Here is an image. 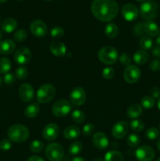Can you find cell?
Returning <instances> with one entry per match:
<instances>
[{"label": "cell", "instance_id": "cell-37", "mask_svg": "<svg viewBox=\"0 0 160 161\" xmlns=\"http://www.w3.org/2000/svg\"><path fill=\"white\" fill-rule=\"evenodd\" d=\"M145 136L149 140H155L159 136V130L156 127H150L145 132Z\"/></svg>", "mask_w": 160, "mask_h": 161}, {"label": "cell", "instance_id": "cell-32", "mask_svg": "<svg viewBox=\"0 0 160 161\" xmlns=\"http://www.w3.org/2000/svg\"><path fill=\"white\" fill-rule=\"evenodd\" d=\"M130 127L133 131L141 132L144 129V123L141 119H134L130 122Z\"/></svg>", "mask_w": 160, "mask_h": 161}, {"label": "cell", "instance_id": "cell-43", "mask_svg": "<svg viewBox=\"0 0 160 161\" xmlns=\"http://www.w3.org/2000/svg\"><path fill=\"white\" fill-rule=\"evenodd\" d=\"M119 61H120L121 64L122 65L125 66H129L130 65V63H131V58H130V55L127 53H123L120 55L119 57Z\"/></svg>", "mask_w": 160, "mask_h": 161}, {"label": "cell", "instance_id": "cell-14", "mask_svg": "<svg viewBox=\"0 0 160 161\" xmlns=\"http://www.w3.org/2000/svg\"><path fill=\"white\" fill-rule=\"evenodd\" d=\"M129 125L125 121H119L113 126L111 135L116 139H122L128 132Z\"/></svg>", "mask_w": 160, "mask_h": 161}, {"label": "cell", "instance_id": "cell-12", "mask_svg": "<svg viewBox=\"0 0 160 161\" xmlns=\"http://www.w3.org/2000/svg\"><path fill=\"white\" fill-rule=\"evenodd\" d=\"M19 96L25 103L31 102L35 97V90L30 83H24L19 89Z\"/></svg>", "mask_w": 160, "mask_h": 161}, {"label": "cell", "instance_id": "cell-26", "mask_svg": "<svg viewBox=\"0 0 160 161\" xmlns=\"http://www.w3.org/2000/svg\"><path fill=\"white\" fill-rule=\"evenodd\" d=\"M39 110H40V107L38 103H32L31 105H28L24 109V115L26 117L30 118H34L39 114Z\"/></svg>", "mask_w": 160, "mask_h": 161}, {"label": "cell", "instance_id": "cell-15", "mask_svg": "<svg viewBox=\"0 0 160 161\" xmlns=\"http://www.w3.org/2000/svg\"><path fill=\"white\" fill-rule=\"evenodd\" d=\"M60 129L56 124H50L44 127L42 130V137L46 141L52 142L56 139L59 135Z\"/></svg>", "mask_w": 160, "mask_h": 161}, {"label": "cell", "instance_id": "cell-41", "mask_svg": "<svg viewBox=\"0 0 160 161\" xmlns=\"http://www.w3.org/2000/svg\"><path fill=\"white\" fill-rule=\"evenodd\" d=\"M11 147H12V143L8 138H3L0 141V149L2 151H9Z\"/></svg>", "mask_w": 160, "mask_h": 161}, {"label": "cell", "instance_id": "cell-59", "mask_svg": "<svg viewBox=\"0 0 160 161\" xmlns=\"http://www.w3.org/2000/svg\"><path fill=\"white\" fill-rule=\"evenodd\" d=\"M156 161H160V157H158V158L156 160Z\"/></svg>", "mask_w": 160, "mask_h": 161}, {"label": "cell", "instance_id": "cell-53", "mask_svg": "<svg viewBox=\"0 0 160 161\" xmlns=\"http://www.w3.org/2000/svg\"><path fill=\"white\" fill-rule=\"evenodd\" d=\"M157 105H158V108H159V110H160V97H159V98H158V102H157Z\"/></svg>", "mask_w": 160, "mask_h": 161}, {"label": "cell", "instance_id": "cell-18", "mask_svg": "<svg viewBox=\"0 0 160 161\" xmlns=\"http://www.w3.org/2000/svg\"><path fill=\"white\" fill-rule=\"evenodd\" d=\"M51 53L56 57H64L66 54V47L63 42L59 41H53L50 46Z\"/></svg>", "mask_w": 160, "mask_h": 161}, {"label": "cell", "instance_id": "cell-22", "mask_svg": "<svg viewBox=\"0 0 160 161\" xmlns=\"http://www.w3.org/2000/svg\"><path fill=\"white\" fill-rule=\"evenodd\" d=\"M17 28V22L15 19L9 18L5 19L2 23V30L6 33H11L15 31Z\"/></svg>", "mask_w": 160, "mask_h": 161}, {"label": "cell", "instance_id": "cell-30", "mask_svg": "<svg viewBox=\"0 0 160 161\" xmlns=\"http://www.w3.org/2000/svg\"><path fill=\"white\" fill-rule=\"evenodd\" d=\"M152 45H153V41L149 36H144L140 39V47L142 48V50H150L152 49Z\"/></svg>", "mask_w": 160, "mask_h": 161}, {"label": "cell", "instance_id": "cell-45", "mask_svg": "<svg viewBox=\"0 0 160 161\" xmlns=\"http://www.w3.org/2000/svg\"><path fill=\"white\" fill-rule=\"evenodd\" d=\"M16 80V76L13 73H8L5 74L4 77H3V82H4L5 84L6 85H12L13 83H14Z\"/></svg>", "mask_w": 160, "mask_h": 161}, {"label": "cell", "instance_id": "cell-55", "mask_svg": "<svg viewBox=\"0 0 160 161\" xmlns=\"http://www.w3.org/2000/svg\"><path fill=\"white\" fill-rule=\"evenodd\" d=\"M8 0H0V3H4L6 2H7Z\"/></svg>", "mask_w": 160, "mask_h": 161}, {"label": "cell", "instance_id": "cell-49", "mask_svg": "<svg viewBox=\"0 0 160 161\" xmlns=\"http://www.w3.org/2000/svg\"><path fill=\"white\" fill-rule=\"evenodd\" d=\"M27 161H45L41 157L39 156H32V157H29Z\"/></svg>", "mask_w": 160, "mask_h": 161}, {"label": "cell", "instance_id": "cell-62", "mask_svg": "<svg viewBox=\"0 0 160 161\" xmlns=\"http://www.w3.org/2000/svg\"><path fill=\"white\" fill-rule=\"evenodd\" d=\"M159 131H160V123H159Z\"/></svg>", "mask_w": 160, "mask_h": 161}, {"label": "cell", "instance_id": "cell-34", "mask_svg": "<svg viewBox=\"0 0 160 161\" xmlns=\"http://www.w3.org/2000/svg\"><path fill=\"white\" fill-rule=\"evenodd\" d=\"M141 106H143V108L149 109V108H152L154 107V105H155V100L151 96H144V97L141 98Z\"/></svg>", "mask_w": 160, "mask_h": 161}, {"label": "cell", "instance_id": "cell-61", "mask_svg": "<svg viewBox=\"0 0 160 161\" xmlns=\"http://www.w3.org/2000/svg\"><path fill=\"white\" fill-rule=\"evenodd\" d=\"M45 1H51V0H45Z\"/></svg>", "mask_w": 160, "mask_h": 161}, {"label": "cell", "instance_id": "cell-54", "mask_svg": "<svg viewBox=\"0 0 160 161\" xmlns=\"http://www.w3.org/2000/svg\"><path fill=\"white\" fill-rule=\"evenodd\" d=\"M93 161H104L101 158H96Z\"/></svg>", "mask_w": 160, "mask_h": 161}, {"label": "cell", "instance_id": "cell-35", "mask_svg": "<svg viewBox=\"0 0 160 161\" xmlns=\"http://www.w3.org/2000/svg\"><path fill=\"white\" fill-rule=\"evenodd\" d=\"M30 150L32 153H40L42 152V150L44 148V143L42 142L39 141V140H35V141L31 142V143L30 144Z\"/></svg>", "mask_w": 160, "mask_h": 161}, {"label": "cell", "instance_id": "cell-36", "mask_svg": "<svg viewBox=\"0 0 160 161\" xmlns=\"http://www.w3.org/2000/svg\"><path fill=\"white\" fill-rule=\"evenodd\" d=\"M27 37H28V32L26 30L24 29H19L14 33L13 39L16 42H22L24 40H26Z\"/></svg>", "mask_w": 160, "mask_h": 161}, {"label": "cell", "instance_id": "cell-58", "mask_svg": "<svg viewBox=\"0 0 160 161\" xmlns=\"http://www.w3.org/2000/svg\"><path fill=\"white\" fill-rule=\"evenodd\" d=\"M1 84H2V78L1 76H0V86H1Z\"/></svg>", "mask_w": 160, "mask_h": 161}, {"label": "cell", "instance_id": "cell-38", "mask_svg": "<svg viewBox=\"0 0 160 161\" xmlns=\"http://www.w3.org/2000/svg\"><path fill=\"white\" fill-rule=\"evenodd\" d=\"M133 34L135 36H137V37H143L145 33L144 31V24L139 22V23L136 24L133 27Z\"/></svg>", "mask_w": 160, "mask_h": 161}, {"label": "cell", "instance_id": "cell-50", "mask_svg": "<svg viewBox=\"0 0 160 161\" xmlns=\"http://www.w3.org/2000/svg\"><path fill=\"white\" fill-rule=\"evenodd\" d=\"M72 161H86V160L81 157H74V158L72 160Z\"/></svg>", "mask_w": 160, "mask_h": 161}, {"label": "cell", "instance_id": "cell-33", "mask_svg": "<svg viewBox=\"0 0 160 161\" xmlns=\"http://www.w3.org/2000/svg\"><path fill=\"white\" fill-rule=\"evenodd\" d=\"M141 143V138L136 134H131L127 138V145L131 148H136Z\"/></svg>", "mask_w": 160, "mask_h": 161}, {"label": "cell", "instance_id": "cell-39", "mask_svg": "<svg viewBox=\"0 0 160 161\" xmlns=\"http://www.w3.org/2000/svg\"><path fill=\"white\" fill-rule=\"evenodd\" d=\"M15 75L16 77H17V79H19V80H25L28 75V70L27 69L26 67H24V66H20V67L17 68V69H16Z\"/></svg>", "mask_w": 160, "mask_h": 161}, {"label": "cell", "instance_id": "cell-17", "mask_svg": "<svg viewBox=\"0 0 160 161\" xmlns=\"http://www.w3.org/2000/svg\"><path fill=\"white\" fill-rule=\"evenodd\" d=\"M138 9L133 4H125L122 6V15L127 21H133L138 17Z\"/></svg>", "mask_w": 160, "mask_h": 161}, {"label": "cell", "instance_id": "cell-1", "mask_svg": "<svg viewBox=\"0 0 160 161\" xmlns=\"http://www.w3.org/2000/svg\"><path fill=\"white\" fill-rule=\"evenodd\" d=\"M91 11L97 20L111 21L119 13V5L115 0H94L91 4Z\"/></svg>", "mask_w": 160, "mask_h": 161}, {"label": "cell", "instance_id": "cell-56", "mask_svg": "<svg viewBox=\"0 0 160 161\" xmlns=\"http://www.w3.org/2000/svg\"><path fill=\"white\" fill-rule=\"evenodd\" d=\"M2 37H3V32H2V31H0V39H2Z\"/></svg>", "mask_w": 160, "mask_h": 161}, {"label": "cell", "instance_id": "cell-2", "mask_svg": "<svg viewBox=\"0 0 160 161\" xmlns=\"http://www.w3.org/2000/svg\"><path fill=\"white\" fill-rule=\"evenodd\" d=\"M8 137L14 142H24L29 138V130L24 125L20 124H13L8 130Z\"/></svg>", "mask_w": 160, "mask_h": 161}, {"label": "cell", "instance_id": "cell-5", "mask_svg": "<svg viewBox=\"0 0 160 161\" xmlns=\"http://www.w3.org/2000/svg\"><path fill=\"white\" fill-rule=\"evenodd\" d=\"M56 95V89L51 84H43L39 88L36 94L37 101L41 104H47L51 102Z\"/></svg>", "mask_w": 160, "mask_h": 161}, {"label": "cell", "instance_id": "cell-25", "mask_svg": "<svg viewBox=\"0 0 160 161\" xmlns=\"http://www.w3.org/2000/svg\"><path fill=\"white\" fill-rule=\"evenodd\" d=\"M104 34L109 39H114L119 35V28L115 23H108L104 28Z\"/></svg>", "mask_w": 160, "mask_h": 161}, {"label": "cell", "instance_id": "cell-16", "mask_svg": "<svg viewBox=\"0 0 160 161\" xmlns=\"http://www.w3.org/2000/svg\"><path fill=\"white\" fill-rule=\"evenodd\" d=\"M92 142L93 146L100 150H104L108 147V145H109L108 137L102 132H97L93 135Z\"/></svg>", "mask_w": 160, "mask_h": 161}, {"label": "cell", "instance_id": "cell-57", "mask_svg": "<svg viewBox=\"0 0 160 161\" xmlns=\"http://www.w3.org/2000/svg\"><path fill=\"white\" fill-rule=\"evenodd\" d=\"M136 1H138V2H144H144H146V1H147V0H136Z\"/></svg>", "mask_w": 160, "mask_h": 161}, {"label": "cell", "instance_id": "cell-46", "mask_svg": "<svg viewBox=\"0 0 160 161\" xmlns=\"http://www.w3.org/2000/svg\"><path fill=\"white\" fill-rule=\"evenodd\" d=\"M149 68L151 70L154 72H158L160 70V60L159 59H154L149 64Z\"/></svg>", "mask_w": 160, "mask_h": 161}, {"label": "cell", "instance_id": "cell-6", "mask_svg": "<svg viewBox=\"0 0 160 161\" xmlns=\"http://www.w3.org/2000/svg\"><path fill=\"white\" fill-rule=\"evenodd\" d=\"M45 153L50 161H61L64 157V150L59 143H50L45 148Z\"/></svg>", "mask_w": 160, "mask_h": 161}, {"label": "cell", "instance_id": "cell-9", "mask_svg": "<svg viewBox=\"0 0 160 161\" xmlns=\"http://www.w3.org/2000/svg\"><path fill=\"white\" fill-rule=\"evenodd\" d=\"M141 72L136 65H129L125 69L123 72L124 80L128 83H135L141 78Z\"/></svg>", "mask_w": 160, "mask_h": 161}, {"label": "cell", "instance_id": "cell-7", "mask_svg": "<svg viewBox=\"0 0 160 161\" xmlns=\"http://www.w3.org/2000/svg\"><path fill=\"white\" fill-rule=\"evenodd\" d=\"M72 104L65 99L56 101L52 106V113L56 117H64L72 111Z\"/></svg>", "mask_w": 160, "mask_h": 161}, {"label": "cell", "instance_id": "cell-52", "mask_svg": "<svg viewBox=\"0 0 160 161\" xmlns=\"http://www.w3.org/2000/svg\"><path fill=\"white\" fill-rule=\"evenodd\" d=\"M156 146H157V149H158V151H159V152H160V138H158V141H157Z\"/></svg>", "mask_w": 160, "mask_h": 161}, {"label": "cell", "instance_id": "cell-31", "mask_svg": "<svg viewBox=\"0 0 160 161\" xmlns=\"http://www.w3.org/2000/svg\"><path fill=\"white\" fill-rule=\"evenodd\" d=\"M85 118H86V116H85L84 113L81 110L76 109L72 112V119L75 124H82V123H83L85 120Z\"/></svg>", "mask_w": 160, "mask_h": 161}, {"label": "cell", "instance_id": "cell-47", "mask_svg": "<svg viewBox=\"0 0 160 161\" xmlns=\"http://www.w3.org/2000/svg\"><path fill=\"white\" fill-rule=\"evenodd\" d=\"M150 94L153 98H158L160 97V90L158 89L156 86H154V87L151 88L150 90Z\"/></svg>", "mask_w": 160, "mask_h": 161}, {"label": "cell", "instance_id": "cell-20", "mask_svg": "<svg viewBox=\"0 0 160 161\" xmlns=\"http://www.w3.org/2000/svg\"><path fill=\"white\" fill-rule=\"evenodd\" d=\"M144 31L147 35V36L150 37H155L159 34L160 29L156 23H155L152 20H147L144 23Z\"/></svg>", "mask_w": 160, "mask_h": 161}, {"label": "cell", "instance_id": "cell-11", "mask_svg": "<svg viewBox=\"0 0 160 161\" xmlns=\"http://www.w3.org/2000/svg\"><path fill=\"white\" fill-rule=\"evenodd\" d=\"M30 30L33 36H35V37L43 38L47 34L48 28H47L46 25L42 20H35L31 23Z\"/></svg>", "mask_w": 160, "mask_h": 161}, {"label": "cell", "instance_id": "cell-19", "mask_svg": "<svg viewBox=\"0 0 160 161\" xmlns=\"http://www.w3.org/2000/svg\"><path fill=\"white\" fill-rule=\"evenodd\" d=\"M16 44L11 39H4L0 41V53L8 55L12 53L15 50Z\"/></svg>", "mask_w": 160, "mask_h": 161}, {"label": "cell", "instance_id": "cell-60", "mask_svg": "<svg viewBox=\"0 0 160 161\" xmlns=\"http://www.w3.org/2000/svg\"><path fill=\"white\" fill-rule=\"evenodd\" d=\"M17 1H24V0H17Z\"/></svg>", "mask_w": 160, "mask_h": 161}, {"label": "cell", "instance_id": "cell-8", "mask_svg": "<svg viewBox=\"0 0 160 161\" xmlns=\"http://www.w3.org/2000/svg\"><path fill=\"white\" fill-rule=\"evenodd\" d=\"M155 156L154 149L148 146H141L135 151V157L138 161H152Z\"/></svg>", "mask_w": 160, "mask_h": 161}, {"label": "cell", "instance_id": "cell-24", "mask_svg": "<svg viewBox=\"0 0 160 161\" xmlns=\"http://www.w3.org/2000/svg\"><path fill=\"white\" fill-rule=\"evenodd\" d=\"M142 106L139 104H133L127 109V116L131 119H136L142 114Z\"/></svg>", "mask_w": 160, "mask_h": 161}, {"label": "cell", "instance_id": "cell-28", "mask_svg": "<svg viewBox=\"0 0 160 161\" xmlns=\"http://www.w3.org/2000/svg\"><path fill=\"white\" fill-rule=\"evenodd\" d=\"M12 64L7 58H0V73L6 74L11 69Z\"/></svg>", "mask_w": 160, "mask_h": 161}, {"label": "cell", "instance_id": "cell-48", "mask_svg": "<svg viewBox=\"0 0 160 161\" xmlns=\"http://www.w3.org/2000/svg\"><path fill=\"white\" fill-rule=\"evenodd\" d=\"M152 55L155 58H160V47L156 46V47H154L152 50Z\"/></svg>", "mask_w": 160, "mask_h": 161}, {"label": "cell", "instance_id": "cell-3", "mask_svg": "<svg viewBox=\"0 0 160 161\" xmlns=\"http://www.w3.org/2000/svg\"><path fill=\"white\" fill-rule=\"evenodd\" d=\"M119 58V53L115 47L108 46L102 47L98 52V58L102 63L108 65L115 64Z\"/></svg>", "mask_w": 160, "mask_h": 161}, {"label": "cell", "instance_id": "cell-13", "mask_svg": "<svg viewBox=\"0 0 160 161\" xmlns=\"http://www.w3.org/2000/svg\"><path fill=\"white\" fill-rule=\"evenodd\" d=\"M31 58V52L28 47H22L17 49L14 53V60L20 64H25L30 61Z\"/></svg>", "mask_w": 160, "mask_h": 161}, {"label": "cell", "instance_id": "cell-10", "mask_svg": "<svg viewBox=\"0 0 160 161\" xmlns=\"http://www.w3.org/2000/svg\"><path fill=\"white\" fill-rule=\"evenodd\" d=\"M86 94L84 89L81 86H76L70 94V101L72 105L75 106L83 105L86 102Z\"/></svg>", "mask_w": 160, "mask_h": 161}, {"label": "cell", "instance_id": "cell-4", "mask_svg": "<svg viewBox=\"0 0 160 161\" xmlns=\"http://www.w3.org/2000/svg\"><path fill=\"white\" fill-rule=\"evenodd\" d=\"M158 6L153 0H149L143 3L140 7L141 17L146 20H152L157 17Z\"/></svg>", "mask_w": 160, "mask_h": 161}, {"label": "cell", "instance_id": "cell-21", "mask_svg": "<svg viewBox=\"0 0 160 161\" xmlns=\"http://www.w3.org/2000/svg\"><path fill=\"white\" fill-rule=\"evenodd\" d=\"M64 137L65 139L74 140L80 136V130L78 127L74 125L68 126L64 130Z\"/></svg>", "mask_w": 160, "mask_h": 161}, {"label": "cell", "instance_id": "cell-51", "mask_svg": "<svg viewBox=\"0 0 160 161\" xmlns=\"http://www.w3.org/2000/svg\"><path fill=\"white\" fill-rule=\"evenodd\" d=\"M155 42H156V45L158 47H160V36L158 35V37L156 38V40H155Z\"/></svg>", "mask_w": 160, "mask_h": 161}, {"label": "cell", "instance_id": "cell-23", "mask_svg": "<svg viewBox=\"0 0 160 161\" xmlns=\"http://www.w3.org/2000/svg\"><path fill=\"white\" fill-rule=\"evenodd\" d=\"M149 59V54L144 50H139L133 54V61L136 64L143 65L146 64Z\"/></svg>", "mask_w": 160, "mask_h": 161}, {"label": "cell", "instance_id": "cell-42", "mask_svg": "<svg viewBox=\"0 0 160 161\" xmlns=\"http://www.w3.org/2000/svg\"><path fill=\"white\" fill-rule=\"evenodd\" d=\"M115 70L111 67H107L102 72V75L105 80H111L115 75Z\"/></svg>", "mask_w": 160, "mask_h": 161}, {"label": "cell", "instance_id": "cell-44", "mask_svg": "<svg viewBox=\"0 0 160 161\" xmlns=\"http://www.w3.org/2000/svg\"><path fill=\"white\" fill-rule=\"evenodd\" d=\"M95 130V127L92 124H87L83 127V133L85 136H89L92 135Z\"/></svg>", "mask_w": 160, "mask_h": 161}, {"label": "cell", "instance_id": "cell-29", "mask_svg": "<svg viewBox=\"0 0 160 161\" xmlns=\"http://www.w3.org/2000/svg\"><path fill=\"white\" fill-rule=\"evenodd\" d=\"M83 148V144H82V142H78V141L74 142H72V144L70 145V146H69L68 152L71 155H73V156L78 155V154H79L80 153L82 152Z\"/></svg>", "mask_w": 160, "mask_h": 161}, {"label": "cell", "instance_id": "cell-40", "mask_svg": "<svg viewBox=\"0 0 160 161\" xmlns=\"http://www.w3.org/2000/svg\"><path fill=\"white\" fill-rule=\"evenodd\" d=\"M64 35V30L61 27L56 26L53 28L50 31V36L54 39H60Z\"/></svg>", "mask_w": 160, "mask_h": 161}, {"label": "cell", "instance_id": "cell-27", "mask_svg": "<svg viewBox=\"0 0 160 161\" xmlns=\"http://www.w3.org/2000/svg\"><path fill=\"white\" fill-rule=\"evenodd\" d=\"M105 161H123L124 158L120 152L116 150L108 151L104 156Z\"/></svg>", "mask_w": 160, "mask_h": 161}]
</instances>
